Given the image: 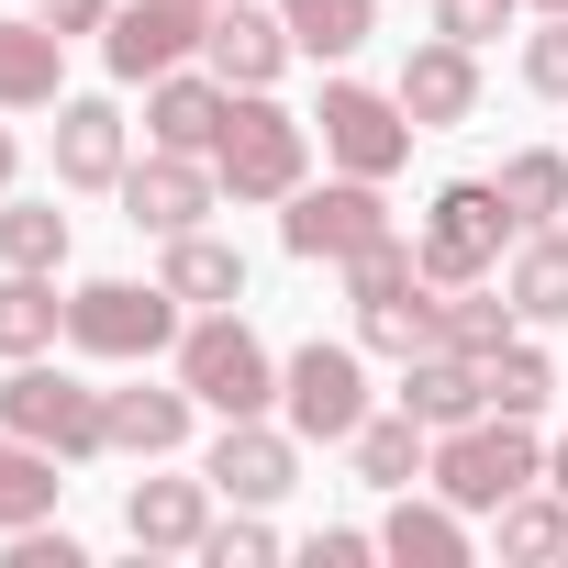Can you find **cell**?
Wrapping results in <instances>:
<instances>
[{
	"mask_svg": "<svg viewBox=\"0 0 568 568\" xmlns=\"http://www.w3.org/2000/svg\"><path fill=\"white\" fill-rule=\"evenodd\" d=\"M168 368H179V390H190L201 413H223V424L278 413V357H267V335H256L234 302H223V313H190L179 346H168Z\"/></svg>",
	"mask_w": 568,
	"mask_h": 568,
	"instance_id": "6da1fadb",
	"label": "cell"
},
{
	"mask_svg": "<svg viewBox=\"0 0 568 568\" xmlns=\"http://www.w3.org/2000/svg\"><path fill=\"white\" fill-rule=\"evenodd\" d=\"M546 479V446H535V424L524 413H479V424H446L435 435V457H424V490H446L457 513H501L513 490H535Z\"/></svg>",
	"mask_w": 568,
	"mask_h": 568,
	"instance_id": "7a4b0ae2",
	"label": "cell"
},
{
	"mask_svg": "<svg viewBox=\"0 0 568 568\" xmlns=\"http://www.w3.org/2000/svg\"><path fill=\"white\" fill-rule=\"evenodd\" d=\"M212 179H223V201H291L313 179V112H278L267 90H234V112L212 134Z\"/></svg>",
	"mask_w": 568,
	"mask_h": 568,
	"instance_id": "3957f363",
	"label": "cell"
},
{
	"mask_svg": "<svg viewBox=\"0 0 568 568\" xmlns=\"http://www.w3.org/2000/svg\"><path fill=\"white\" fill-rule=\"evenodd\" d=\"M179 324H190V302L168 291V278H79V291H68V346L101 357V368H145V357H168Z\"/></svg>",
	"mask_w": 568,
	"mask_h": 568,
	"instance_id": "277c9868",
	"label": "cell"
},
{
	"mask_svg": "<svg viewBox=\"0 0 568 568\" xmlns=\"http://www.w3.org/2000/svg\"><path fill=\"white\" fill-rule=\"evenodd\" d=\"M513 234H524V223H513L501 179H446V190L424 201V223H413V256H424L435 291H468V278H501Z\"/></svg>",
	"mask_w": 568,
	"mask_h": 568,
	"instance_id": "5b68a950",
	"label": "cell"
},
{
	"mask_svg": "<svg viewBox=\"0 0 568 568\" xmlns=\"http://www.w3.org/2000/svg\"><path fill=\"white\" fill-rule=\"evenodd\" d=\"M368 413H379V402H368V346L313 335V346L278 357V424H291L302 446H346Z\"/></svg>",
	"mask_w": 568,
	"mask_h": 568,
	"instance_id": "8992f818",
	"label": "cell"
},
{
	"mask_svg": "<svg viewBox=\"0 0 568 568\" xmlns=\"http://www.w3.org/2000/svg\"><path fill=\"white\" fill-rule=\"evenodd\" d=\"M0 424L34 435V446H57L68 468L112 457V413H101V390H90V379H68L57 357H12V379H0Z\"/></svg>",
	"mask_w": 568,
	"mask_h": 568,
	"instance_id": "52a82bcc",
	"label": "cell"
},
{
	"mask_svg": "<svg viewBox=\"0 0 568 568\" xmlns=\"http://www.w3.org/2000/svg\"><path fill=\"white\" fill-rule=\"evenodd\" d=\"M313 134H324V168H346V179H402L424 123L402 112V90H368V79H324V101H313Z\"/></svg>",
	"mask_w": 568,
	"mask_h": 568,
	"instance_id": "ba28073f",
	"label": "cell"
},
{
	"mask_svg": "<svg viewBox=\"0 0 568 568\" xmlns=\"http://www.w3.org/2000/svg\"><path fill=\"white\" fill-rule=\"evenodd\" d=\"M379 234H402V223H390V179H346V168H335L324 190L302 179L291 201H278V245L313 256V267H346V256L379 245Z\"/></svg>",
	"mask_w": 568,
	"mask_h": 568,
	"instance_id": "9c48e42d",
	"label": "cell"
},
{
	"mask_svg": "<svg viewBox=\"0 0 568 568\" xmlns=\"http://www.w3.org/2000/svg\"><path fill=\"white\" fill-rule=\"evenodd\" d=\"M201 34H212V0H123V12L101 23V68H112L123 90H145V79L190 68Z\"/></svg>",
	"mask_w": 568,
	"mask_h": 568,
	"instance_id": "30bf717a",
	"label": "cell"
},
{
	"mask_svg": "<svg viewBox=\"0 0 568 568\" xmlns=\"http://www.w3.org/2000/svg\"><path fill=\"white\" fill-rule=\"evenodd\" d=\"M201 479L223 490V501H291L302 490V435L291 424H267V413H245V424H223L212 435V457H201Z\"/></svg>",
	"mask_w": 568,
	"mask_h": 568,
	"instance_id": "8fae6325",
	"label": "cell"
},
{
	"mask_svg": "<svg viewBox=\"0 0 568 568\" xmlns=\"http://www.w3.org/2000/svg\"><path fill=\"white\" fill-rule=\"evenodd\" d=\"M112 201H123V223H134V234H156V245H168V234H190V223L223 201V179H212V156H168V145H145V168H123V190H112Z\"/></svg>",
	"mask_w": 568,
	"mask_h": 568,
	"instance_id": "7c38bea8",
	"label": "cell"
},
{
	"mask_svg": "<svg viewBox=\"0 0 568 568\" xmlns=\"http://www.w3.org/2000/svg\"><path fill=\"white\" fill-rule=\"evenodd\" d=\"M402 112L424 123V134H457V123H479V45H457V34H424L413 57H402Z\"/></svg>",
	"mask_w": 568,
	"mask_h": 568,
	"instance_id": "4fadbf2b",
	"label": "cell"
},
{
	"mask_svg": "<svg viewBox=\"0 0 568 568\" xmlns=\"http://www.w3.org/2000/svg\"><path fill=\"white\" fill-rule=\"evenodd\" d=\"M123 168H134L123 101H101V90L57 101V190H123Z\"/></svg>",
	"mask_w": 568,
	"mask_h": 568,
	"instance_id": "5bb4252c",
	"label": "cell"
},
{
	"mask_svg": "<svg viewBox=\"0 0 568 568\" xmlns=\"http://www.w3.org/2000/svg\"><path fill=\"white\" fill-rule=\"evenodd\" d=\"M201 57H212L223 90H278V68H291L302 45H291V23H278V12H256V0H212Z\"/></svg>",
	"mask_w": 568,
	"mask_h": 568,
	"instance_id": "9a60e30c",
	"label": "cell"
},
{
	"mask_svg": "<svg viewBox=\"0 0 568 568\" xmlns=\"http://www.w3.org/2000/svg\"><path fill=\"white\" fill-rule=\"evenodd\" d=\"M223 112H234V90H223L212 68H168V79H145V145H168V156H212Z\"/></svg>",
	"mask_w": 568,
	"mask_h": 568,
	"instance_id": "2e32d148",
	"label": "cell"
},
{
	"mask_svg": "<svg viewBox=\"0 0 568 568\" xmlns=\"http://www.w3.org/2000/svg\"><path fill=\"white\" fill-rule=\"evenodd\" d=\"M212 479H134L123 490V535L145 546V557H201V535H212Z\"/></svg>",
	"mask_w": 568,
	"mask_h": 568,
	"instance_id": "e0dca14e",
	"label": "cell"
},
{
	"mask_svg": "<svg viewBox=\"0 0 568 568\" xmlns=\"http://www.w3.org/2000/svg\"><path fill=\"white\" fill-rule=\"evenodd\" d=\"M68 101V34L45 12H0V112H57Z\"/></svg>",
	"mask_w": 568,
	"mask_h": 568,
	"instance_id": "ac0fdd59",
	"label": "cell"
},
{
	"mask_svg": "<svg viewBox=\"0 0 568 568\" xmlns=\"http://www.w3.org/2000/svg\"><path fill=\"white\" fill-rule=\"evenodd\" d=\"M379 557H402V568H468V513H457L446 490H390Z\"/></svg>",
	"mask_w": 568,
	"mask_h": 568,
	"instance_id": "d6986e66",
	"label": "cell"
},
{
	"mask_svg": "<svg viewBox=\"0 0 568 568\" xmlns=\"http://www.w3.org/2000/svg\"><path fill=\"white\" fill-rule=\"evenodd\" d=\"M501 291H513V313H524L535 335H557V324H568V223H535V234H513V256H501Z\"/></svg>",
	"mask_w": 568,
	"mask_h": 568,
	"instance_id": "ffe728a7",
	"label": "cell"
},
{
	"mask_svg": "<svg viewBox=\"0 0 568 568\" xmlns=\"http://www.w3.org/2000/svg\"><path fill=\"white\" fill-rule=\"evenodd\" d=\"M402 413L413 424H479L490 413V390H479V357H457V346H424V357H402Z\"/></svg>",
	"mask_w": 568,
	"mask_h": 568,
	"instance_id": "44dd1931",
	"label": "cell"
},
{
	"mask_svg": "<svg viewBox=\"0 0 568 568\" xmlns=\"http://www.w3.org/2000/svg\"><path fill=\"white\" fill-rule=\"evenodd\" d=\"M101 413H112V457H145V468H156V457L190 446V413H201V402H190L179 379H168V390L134 379V390H101Z\"/></svg>",
	"mask_w": 568,
	"mask_h": 568,
	"instance_id": "7402d4cb",
	"label": "cell"
},
{
	"mask_svg": "<svg viewBox=\"0 0 568 568\" xmlns=\"http://www.w3.org/2000/svg\"><path fill=\"white\" fill-rule=\"evenodd\" d=\"M68 302H57V267H0V368L12 357H57Z\"/></svg>",
	"mask_w": 568,
	"mask_h": 568,
	"instance_id": "603a6c76",
	"label": "cell"
},
{
	"mask_svg": "<svg viewBox=\"0 0 568 568\" xmlns=\"http://www.w3.org/2000/svg\"><path fill=\"white\" fill-rule=\"evenodd\" d=\"M57 468H68L57 446H34V435H12V424H0V535L57 524V501H68V479H57Z\"/></svg>",
	"mask_w": 568,
	"mask_h": 568,
	"instance_id": "cb8c5ba5",
	"label": "cell"
},
{
	"mask_svg": "<svg viewBox=\"0 0 568 568\" xmlns=\"http://www.w3.org/2000/svg\"><path fill=\"white\" fill-rule=\"evenodd\" d=\"M156 278H168V291L190 302V313H223V302H245V256L223 245V234H168V256H156Z\"/></svg>",
	"mask_w": 568,
	"mask_h": 568,
	"instance_id": "d4e9b609",
	"label": "cell"
},
{
	"mask_svg": "<svg viewBox=\"0 0 568 568\" xmlns=\"http://www.w3.org/2000/svg\"><path fill=\"white\" fill-rule=\"evenodd\" d=\"M346 457H357V479H368V490H413V479H424V457H435V424H413V413L390 402V413H368V424L346 435Z\"/></svg>",
	"mask_w": 568,
	"mask_h": 568,
	"instance_id": "484cf974",
	"label": "cell"
},
{
	"mask_svg": "<svg viewBox=\"0 0 568 568\" xmlns=\"http://www.w3.org/2000/svg\"><path fill=\"white\" fill-rule=\"evenodd\" d=\"M490 535H501V557H524V568H557V557H568V490H557V479L513 490V501L490 513Z\"/></svg>",
	"mask_w": 568,
	"mask_h": 568,
	"instance_id": "4316f807",
	"label": "cell"
},
{
	"mask_svg": "<svg viewBox=\"0 0 568 568\" xmlns=\"http://www.w3.org/2000/svg\"><path fill=\"white\" fill-rule=\"evenodd\" d=\"M278 23H291V45H302V57L346 68V57L379 34V0H278Z\"/></svg>",
	"mask_w": 568,
	"mask_h": 568,
	"instance_id": "83f0119b",
	"label": "cell"
},
{
	"mask_svg": "<svg viewBox=\"0 0 568 568\" xmlns=\"http://www.w3.org/2000/svg\"><path fill=\"white\" fill-rule=\"evenodd\" d=\"M357 346L368 357H424V346H446V302H435V278H424V291H402V302H368L357 313Z\"/></svg>",
	"mask_w": 568,
	"mask_h": 568,
	"instance_id": "f1b7e54d",
	"label": "cell"
},
{
	"mask_svg": "<svg viewBox=\"0 0 568 568\" xmlns=\"http://www.w3.org/2000/svg\"><path fill=\"white\" fill-rule=\"evenodd\" d=\"M479 390H490V413H524V424L557 402V357L535 346V324H524L513 346H490V357H479Z\"/></svg>",
	"mask_w": 568,
	"mask_h": 568,
	"instance_id": "f546056e",
	"label": "cell"
},
{
	"mask_svg": "<svg viewBox=\"0 0 568 568\" xmlns=\"http://www.w3.org/2000/svg\"><path fill=\"white\" fill-rule=\"evenodd\" d=\"M435 302H446V346H457V357H490V346L524 335V313H513L501 278H468V291H435Z\"/></svg>",
	"mask_w": 568,
	"mask_h": 568,
	"instance_id": "4dcf8cb0",
	"label": "cell"
},
{
	"mask_svg": "<svg viewBox=\"0 0 568 568\" xmlns=\"http://www.w3.org/2000/svg\"><path fill=\"white\" fill-rule=\"evenodd\" d=\"M501 201H513L524 234L557 223V212H568V145H513V156H501Z\"/></svg>",
	"mask_w": 568,
	"mask_h": 568,
	"instance_id": "1f68e13d",
	"label": "cell"
},
{
	"mask_svg": "<svg viewBox=\"0 0 568 568\" xmlns=\"http://www.w3.org/2000/svg\"><path fill=\"white\" fill-rule=\"evenodd\" d=\"M0 267H68V212L0 190Z\"/></svg>",
	"mask_w": 568,
	"mask_h": 568,
	"instance_id": "d6a6232c",
	"label": "cell"
},
{
	"mask_svg": "<svg viewBox=\"0 0 568 568\" xmlns=\"http://www.w3.org/2000/svg\"><path fill=\"white\" fill-rule=\"evenodd\" d=\"M402 291H424L413 234H379V245H357V256H346V302H357V313H368V302H402Z\"/></svg>",
	"mask_w": 568,
	"mask_h": 568,
	"instance_id": "836d02e7",
	"label": "cell"
},
{
	"mask_svg": "<svg viewBox=\"0 0 568 568\" xmlns=\"http://www.w3.org/2000/svg\"><path fill=\"white\" fill-rule=\"evenodd\" d=\"M267 557H278V524H267L256 501H234V524L201 535V568H267Z\"/></svg>",
	"mask_w": 568,
	"mask_h": 568,
	"instance_id": "e575fe53",
	"label": "cell"
},
{
	"mask_svg": "<svg viewBox=\"0 0 568 568\" xmlns=\"http://www.w3.org/2000/svg\"><path fill=\"white\" fill-rule=\"evenodd\" d=\"M524 90H535V101H568V12H546V23L524 34Z\"/></svg>",
	"mask_w": 568,
	"mask_h": 568,
	"instance_id": "d590c367",
	"label": "cell"
},
{
	"mask_svg": "<svg viewBox=\"0 0 568 568\" xmlns=\"http://www.w3.org/2000/svg\"><path fill=\"white\" fill-rule=\"evenodd\" d=\"M524 23V0H435V34H457V45H501Z\"/></svg>",
	"mask_w": 568,
	"mask_h": 568,
	"instance_id": "8d00e7d4",
	"label": "cell"
},
{
	"mask_svg": "<svg viewBox=\"0 0 568 568\" xmlns=\"http://www.w3.org/2000/svg\"><path fill=\"white\" fill-rule=\"evenodd\" d=\"M12 568H90V557H79L68 524H23V535H12Z\"/></svg>",
	"mask_w": 568,
	"mask_h": 568,
	"instance_id": "74e56055",
	"label": "cell"
},
{
	"mask_svg": "<svg viewBox=\"0 0 568 568\" xmlns=\"http://www.w3.org/2000/svg\"><path fill=\"white\" fill-rule=\"evenodd\" d=\"M34 12H45V23H57V34L79 45V34H101V23L123 12V0H34Z\"/></svg>",
	"mask_w": 568,
	"mask_h": 568,
	"instance_id": "f35d334b",
	"label": "cell"
},
{
	"mask_svg": "<svg viewBox=\"0 0 568 568\" xmlns=\"http://www.w3.org/2000/svg\"><path fill=\"white\" fill-rule=\"evenodd\" d=\"M357 557H379V535H357V524H335V535H313V568H357Z\"/></svg>",
	"mask_w": 568,
	"mask_h": 568,
	"instance_id": "ab89813d",
	"label": "cell"
},
{
	"mask_svg": "<svg viewBox=\"0 0 568 568\" xmlns=\"http://www.w3.org/2000/svg\"><path fill=\"white\" fill-rule=\"evenodd\" d=\"M12 168H23V145H12V123H0V190H12Z\"/></svg>",
	"mask_w": 568,
	"mask_h": 568,
	"instance_id": "60d3db41",
	"label": "cell"
},
{
	"mask_svg": "<svg viewBox=\"0 0 568 568\" xmlns=\"http://www.w3.org/2000/svg\"><path fill=\"white\" fill-rule=\"evenodd\" d=\"M546 479H557V490H568V435H557V446H546Z\"/></svg>",
	"mask_w": 568,
	"mask_h": 568,
	"instance_id": "b9f144b4",
	"label": "cell"
},
{
	"mask_svg": "<svg viewBox=\"0 0 568 568\" xmlns=\"http://www.w3.org/2000/svg\"><path fill=\"white\" fill-rule=\"evenodd\" d=\"M535 12H568V0H535Z\"/></svg>",
	"mask_w": 568,
	"mask_h": 568,
	"instance_id": "7bdbcfd3",
	"label": "cell"
}]
</instances>
